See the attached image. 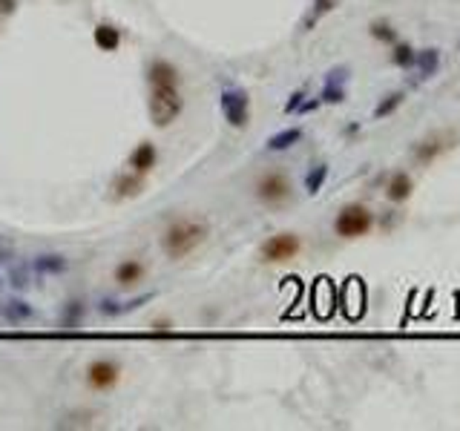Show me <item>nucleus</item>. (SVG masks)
Segmentation results:
<instances>
[{
	"mask_svg": "<svg viewBox=\"0 0 460 431\" xmlns=\"http://www.w3.org/2000/svg\"><path fill=\"white\" fill-rule=\"evenodd\" d=\"M207 236H211V225H207V219H179V222H173L164 230L161 250H164L167 259L179 262V259L190 256L199 244H204Z\"/></svg>",
	"mask_w": 460,
	"mask_h": 431,
	"instance_id": "obj_1",
	"label": "nucleus"
},
{
	"mask_svg": "<svg viewBox=\"0 0 460 431\" xmlns=\"http://www.w3.org/2000/svg\"><path fill=\"white\" fill-rule=\"evenodd\" d=\"M182 93L179 86H153L150 93V118L158 129H167L179 115H182Z\"/></svg>",
	"mask_w": 460,
	"mask_h": 431,
	"instance_id": "obj_2",
	"label": "nucleus"
},
{
	"mask_svg": "<svg viewBox=\"0 0 460 431\" xmlns=\"http://www.w3.org/2000/svg\"><path fill=\"white\" fill-rule=\"evenodd\" d=\"M374 225V216L368 207L362 204H348L340 210L337 222H334V230H337V236L343 239H357V236H365Z\"/></svg>",
	"mask_w": 460,
	"mask_h": 431,
	"instance_id": "obj_3",
	"label": "nucleus"
},
{
	"mask_svg": "<svg viewBox=\"0 0 460 431\" xmlns=\"http://www.w3.org/2000/svg\"><path fill=\"white\" fill-rule=\"evenodd\" d=\"M300 250H302L300 236H294V233H276V236H271V239L262 244L259 256H262V262L279 265V262H288V259H294Z\"/></svg>",
	"mask_w": 460,
	"mask_h": 431,
	"instance_id": "obj_4",
	"label": "nucleus"
},
{
	"mask_svg": "<svg viewBox=\"0 0 460 431\" xmlns=\"http://www.w3.org/2000/svg\"><path fill=\"white\" fill-rule=\"evenodd\" d=\"M219 107H222V115L230 126L242 129L247 126V118H250V101H247V93L244 90H225L222 98H219Z\"/></svg>",
	"mask_w": 460,
	"mask_h": 431,
	"instance_id": "obj_5",
	"label": "nucleus"
},
{
	"mask_svg": "<svg viewBox=\"0 0 460 431\" xmlns=\"http://www.w3.org/2000/svg\"><path fill=\"white\" fill-rule=\"evenodd\" d=\"M288 196H290V182L282 176V172H265V176L256 182V199L268 207L285 204Z\"/></svg>",
	"mask_w": 460,
	"mask_h": 431,
	"instance_id": "obj_6",
	"label": "nucleus"
},
{
	"mask_svg": "<svg viewBox=\"0 0 460 431\" xmlns=\"http://www.w3.org/2000/svg\"><path fill=\"white\" fill-rule=\"evenodd\" d=\"M454 144H457V136L452 133V129H443V133H435V136H429V138H423L420 144H417L414 147V158L420 164H432L437 155H443Z\"/></svg>",
	"mask_w": 460,
	"mask_h": 431,
	"instance_id": "obj_7",
	"label": "nucleus"
},
{
	"mask_svg": "<svg viewBox=\"0 0 460 431\" xmlns=\"http://www.w3.org/2000/svg\"><path fill=\"white\" fill-rule=\"evenodd\" d=\"M118 377H121V368L112 360H95L87 368V382H90V388H95V391H110V388L118 382Z\"/></svg>",
	"mask_w": 460,
	"mask_h": 431,
	"instance_id": "obj_8",
	"label": "nucleus"
},
{
	"mask_svg": "<svg viewBox=\"0 0 460 431\" xmlns=\"http://www.w3.org/2000/svg\"><path fill=\"white\" fill-rule=\"evenodd\" d=\"M147 187L144 182V172H136V170H127V172H118L112 179V199L115 201H124V199H136L141 196V190Z\"/></svg>",
	"mask_w": 460,
	"mask_h": 431,
	"instance_id": "obj_9",
	"label": "nucleus"
},
{
	"mask_svg": "<svg viewBox=\"0 0 460 431\" xmlns=\"http://www.w3.org/2000/svg\"><path fill=\"white\" fill-rule=\"evenodd\" d=\"M346 83H348V66H334L325 75V86L319 93V101H325V104L346 101Z\"/></svg>",
	"mask_w": 460,
	"mask_h": 431,
	"instance_id": "obj_10",
	"label": "nucleus"
},
{
	"mask_svg": "<svg viewBox=\"0 0 460 431\" xmlns=\"http://www.w3.org/2000/svg\"><path fill=\"white\" fill-rule=\"evenodd\" d=\"M0 319L9 322V325H20L32 319V305H26L23 299H6L0 302Z\"/></svg>",
	"mask_w": 460,
	"mask_h": 431,
	"instance_id": "obj_11",
	"label": "nucleus"
},
{
	"mask_svg": "<svg viewBox=\"0 0 460 431\" xmlns=\"http://www.w3.org/2000/svg\"><path fill=\"white\" fill-rule=\"evenodd\" d=\"M150 86H179V69L170 61L150 64Z\"/></svg>",
	"mask_w": 460,
	"mask_h": 431,
	"instance_id": "obj_12",
	"label": "nucleus"
},
{
	"mask_svg": "<svg viewBox=\"0 0 460 431\" xmlns=\"http://www.w3.org/2000/svg\"><path fill=\"white\" fill-rule=\"evenodd\" d=\"M155 161H158V153H155V147L150 144V141H141L133 153H130V170H136V172H150L153 167H155Z\"/></svg>",
	"mask_w": 460,
	"mask_h": 431,
	"instance_id": "obj_13",
	"label": "nucleus"
},
{
	"mask_svg": "<svg viewBox=\"0 0 460 431\" xmlns=\"http://www.w3.org/2000/svg\"><path fill=\"white\" fill-rule=\"evenodd\" d=\"M144 279V265L138 262V259H124V262L115 268V282L121 288H133Z\"/></svg>",
	"mask_w": 460,
	"mask_h": 431,
	"instance_id": "obj_14",
	"label": "nucleus"
},
{
	"mask_svg": "<svg viewBox=\"0 0 460 431\" xmlns=\"http://www.w3.org/2000/svg\"><path fill=\"white\" fill-rule=\"evenodd\" d=\"M93 40L95 47L104 49V52H115L121 47V29H115L112 23H98L95 32H93Z\"/></svg>",
	"mask_w": 460,
	"mask_h": 431,
	"instance_id": "obj_15",
	"label": "nucleus"
},
{
	"mask_svg": "<svg viewBox=\"0 0 460 431\" xmlns=\"http://www.w3.org/2000/svg\"><path fill=\"white\" fill-rule=\"evenodd\" d=\"M411 66L417 69V75L426 81V78H432V75L437 72V66H440V52L432 49V47H429V49H420V52H414Z\"/></svg>",
	"mask_w": 460,
	"mask_h": 431,
	"instance_id": "obj_16",
	"label": "nucleus"
},
{
	"mask_svg": "<svg viewBox=\"0 0 460 431\" xmlns=\"http://www.w3.org/2000/svg\"><path fill=\"white\" fill-rule=\"evenodd\" d=\"M32 271H37V276H58L66 271V259L61 253H44V256H37L35 262H32Z\"/></svg>",
	"mask_w": 460,
	"mask_h": 431,
	"instance_id": "obj_17",
	"label": "nucleus"
},
{
	"mask_svg": "<svg viewBox=\"0 0 460 431\" xmlns=\"http://www.w3.org/2000/svg\"><path fill=\"white\" fill-rule=\"evenodd\" d=\"M300 141H302V129L300 126H288V129H282V133H276V136L268 138V150L271 153H282V150L294 147Z\"/></svg>",
	"mask_w": 460,
	"mask_h": 431,
	"instance_id": "obj_18",
	"label": "nucleus"
},
{
	"mask_svg": "<svg viewBox=\"0 0 460 431\" xmlns=\"http://www.w3.org/2000/svg\"><path fill=\"white\" fill-rule=\"evenodd\" d=\"M411 190H414V184L406 172H394L389 187H386V196H389V201H406L411 196Z\"/></svg>",
	"mask_w": 460,
	"mask_h": 431,
	"instance_id": "obj_19",
	"label": "nucleus"
},
{
	"mask_svg": "<svg viewBox=\"0 0 460 431\" xmlns=\"http://www.w3.org/2000/svg\"><path fill=\"white\" fill-rule=\"evenodd\" d=\"M337 6H340V0H314V6H311V12H308V18H305L302 29H305V32H308V29H314V26L319 23V18H322V15L334 12Z\"/></svg>",
	"mask_w": 460,
	"mask_h": 431,
	"instance_id": "obj_20",
	"label": "nucleus"
},
{
	"mask_svg": "<svg viewBox=\"0 0 460 431\" xmlns=\"http://www.w3.org/2000/svg\"><path fill=\"white\" fill-rule=\"evenodd\" d=\"M325 179H328V164H317L314 170H308V176H305V190H308L311 196H317V193L322 190Z\"/></svg>",
	"mask_w": 460,
	"mask_h": 431,
	"instance_id": "obj_21",
	"label": "nucleus"
},
{
	"mask_svg": "<svg viewBox=\"0 0 460 431\" xmlns=\"http://www.w3.org/2000/svg\"><path fill=\"white\" fill-rule=\"evenodd\" d=\"M400 104H403V95H400V93L386 95V98L377 104V110H374V118H386V115H391V112H394Z\"/></svg>",
	"mask_w": 460,
	"mask_h": 431,
	"instance_id": "obj_22",
	"label": "nucleus"
},
{
	"mask_svg": "<svg viewBox=\"0 0 460 431\" xmlns=\"http://www.w3.org/2000/svg\"><path fill=\"white\" fill-rule=\"evenodd\" d=\"M391 61H394L397 66H411V61H414V49L408 47V43H394Z\"/></svg>",
	"mask_w": 460,
	"mask_h": 431,
	"instance_id": "obj_23",
	"label": "nucleus"
},
{
	"mask_svg": "<svg viewBox=\"0 0 460 431\" xmlns=\"http://www.w3.org/2000/svg\"><path fill=\"white\" fill-rule=\"evenodd\" d=\"M9 285L18 288V290H26L29 288V268L26 265H18L9 271Z\"/></svg>",
	"mask_w": 460,
	"mask_h": 431,
	"instance_id": "obj_24",
	"label": "nucleus"
},
{
	"mask_svg": "<svg viewBox=\"0 0 460 431\" xmlns=\"http://www.w3.org/2000/svg\"><path fill=\"white\" fill-rule=\"evenodd\" d=\"M371 35L377 40H386V43H394V29L389 23H374L371 26Z\"/></svg>",
	"mask_w": 460,
	"mask_h": 431,
	"instance_id": "obj_25",
	"label": "nucleus"
},
{
	"mask_svg": "<svg viewBox=\"0 0 460 431\" xmlns=\"http://www.w3.org/2000/svg\"><path fill=\"white\" fill-rule=\"evenodd\" d=\"M302 101H305V90H297L294 95H290V101L285 104V112H297L302 107Z\"/></svg>",
	"mask_w": 460,
	"mask_h": 431,
	"instance_id": "obj_26",
	"label": "nucleus"
},
{
	"mask_svg": "<svg viewBox=\"0 0 460 431\" xmlns=\"http://www.w3.org/2000/svg\"><path fill=\"white\" fill-rule=\"evenodd\" d=\"M104 317H118L121 314V305L118 302H101V308H98Z\"/></svg>",
	"mask_w": 460,
	"mask_h": 431,
	"instance_id": "obj_27",
	"label": "nucleus"
},
{
	"mask_svg": "<svg viewBox=\"0 0 460 431\" xmlns=\"http://www.w3.org/2000/svg\"><path fill=\"white\" fill-rule=\"evenodd\" d=\"M173 331V325L167 322V319H158V322H153V333H170Z\"/></svg>",
	"mask_w": 460,
	"mask_h": 431,
	"instance_id": "obj_28",
	"label": "nucleus"
},
{
	"mask_svg": "<svg viewBox=\"0 0 460 431\" xmlns=\"http://www.w3.org/2000/svg\"><path fill=\"white\" fill-rule=\"evenodd\" d=\"M15 12V0H0V18Z\"/></svg>",
	"mask_w": 460,
	"mask_h": 431,
	"instance_id": "obj_29",
	"label": "nucleus"
},
{
	"mask_svg": "<svg viewBox=\"0 0 460 431\" xmlns=\"http://www.w3.org/2000/svg\"><path fill=\"white\" fill-rule=\"evenodd\" d=\"M9 259H12V247L0 242V262H9Z\"/></svg>",
	"mask_w": 460,
	"mask_h": 431,
	"instance_id": "obj_30",
	"label": "nucleus"
},
{
	"mask_svg": "<svg viewBox=\"0 0 460 431\" xmlns=\"http://www.w3.org/2000/svg\"><path fill=\"white\" fill-rule=\"evenodd\" d=\"M0 285H4V282H0Z\"/></svg>",
	"mask_w": 460,
	"mask_h": 431,
	"instance_id": "obj_31",
	"label": "nucleus"
}]
</instances>
